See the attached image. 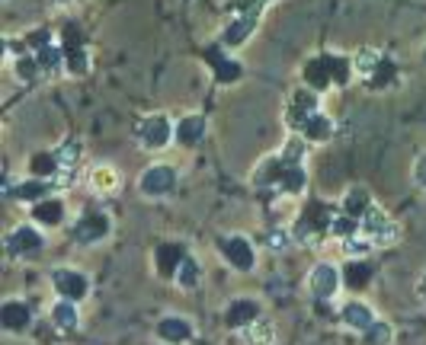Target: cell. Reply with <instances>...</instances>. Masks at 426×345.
<instances>
[{"mask_svg":"<svg viewBox=\"0 0 426 345\" xmlns=\"http://www.w3.org/2000/svg\"><path fill=\"white\" fill-rule=\"evenodd\" d=\"M174 131L176 125H170V119L164 112H154L138 121V141H142L144 150H164L174 141Z\"/></svg>","mask_w":426,"mask_h":345,"instance_id":"cell-1","label":"cell"},{"mask_svg":"<svg viewBox=\"0 0 426 345\" xmlns=\"http://www.w3.org/2000/svg\"><path fill=\"white\" fill-rule=\"evenodd\" d=\"M359 230H362V236H368V243H372V246H378V249L398 243V236H400L398 224H394L391 217L385 214V211H375V208L359 221Z\"/></svg>","mask_w":426,"mask_h":345,"instance_id":"cell-2","label":"cell"},{"mask_svg":"<svg viewBox=\"0 0 426 345\" xmlns=\"http://www.w3.org/2000/svg\"><path fill=\"white\" fill-rule=\"evenodd\" d=\"M340 285H343V272L334 262H317L308 275V291H311V297H317V300H330L340 291Z\"/></svg>","mask_w":426,"mask_h":345,"instance_id":"cell-3","label":"cell"},{"mask_svg":"<svg viewBox=\"0 0 426 345\" xmlns=\"http://www.w3.org/2000/svg\"><path fill=\"white\" fill-rule=\"evenodd\" d=\"M221 256H225V262L231 268H238V272H250V268L257 265V249L240 234H231L221 240Z\"/></svg>","mask_w":426,"mask_h":345,"instance_id":"cell-4","label":"cell"},{"mask_svg":"<svg viewBox=\"0 0 426 345\" xmlns=\"http://www.w3.org/2000/svg\"><path fill=\"white\" fill-rule=\"evenodd\" d=\"M174 185H176V170L167 163H154L138 176V189H142L148 198L167 195V192H174Z\"/></svg>","mask_w":426,"mask_h":345,"instance_id":"cell-5","label":"cell"},{"mask_svg":"<svg viewBox=\"0 0 426 345\" xmlns=\"http://www.w3.org/2000/svg\"><path fill=\"white\" fill-rule=\"evenodd\" d=\"M52 285H55V291H58V297L74 300V304L90 294V278H87L84 272H78V268H55Z\"/></svg>","mask_w":426,"mask_h":345,"instance_id":"cell-6","label":"cell"},{"mask_svg":"<svg viewBox=\"0 0 426 345\" xmlns=\"http://www.w3.org/2000/svg\"><path fill=\"white\" fill-rule=\"evenodd\" d=\"M42 246H46V240H42V234L33 224H20V227L7 236V249L14 256H20V259H36V256L42 253Z\"/></svg>","mask_w":426,"mask_h":345,"instance_id":"cell-7","label":"cell"},{"mask_svg":"<svg viewBox=\"0 0 426 345\" xmlns=\"http://www.w3.org/2000/svg\"><path fill=\"white\" fill-rule=\"evenodd\" d=\"M110 217L103 211H87L78 224H74V240L78 243H100L110 236Z\"/></svg>","mask_w":426,"mask_h":345,"instance_id":"cell-8","label":"cell"},{"mask_svg":"<svg viewBox=\"0 0 426 345\" xmlns=\"http://www.w3.org/2000/svg\"><path fill=\"white\" fill-rule=\"evenodd\" d=\"M29 323H33V310H29V304L10 297L7 304L0 307V326H4L7 332H26Z\"/></svg>","mask_w":426,"mask_h":345,"instance_id":"cell-9","label":"cell"},{"mask_svg":"<svg viewBox=\"0 0 426 345\" xmlns=\"http://www.w3.org/2000/svg\"><path fill=\"white\" fill-rule=\"evenodd\" d=\"M257 23H260V13H238V16L225 26V32H221V45H225V48L244 45L247 35L257 29Z\"/></svg>","mask_w":426,"mask_h":345,"instance_id":"cell-10","label":"cell"},{"mask_svg":"<svg viewBox=\"0 0 426 345\" xmlns=\"http://www.w3.org/2000/svg\"><path fill=\"white\" fill-rule=\"evenodd\" d=\"M253 319H260V304L253 297H234L231 304H228L225 323L231 326V329H244V326H250Z\"/></svg>","mask_w":426,"mask_h":345,"instance_id":"cell-11","label":"cell"},{"mask_svg":"<svg viewBox=\"0 0 426 345\" xmlns=\"http://www.w3.org/2000/svg\"><path fill=\"white\" fill-rule=\"evenodd\" d=\"M186 246L183 243H164V246L154 249V268L157 275H164V278H174L176 268H180V262L186 259Z\"/></svg>","mask_w":426,"mask_h":345,"instance_id":"cell-12","label":"cell"},{"mask_svg":"<svg viewBox=\"0 0 426 345\" xmlns=\"http://www.w3.org/2000/svg\"><path fill=\"white\" fill-rule=\"evenodd\" d=\"M225 45H212V48H206V61L215 67V77H218V83H234V80H240V64L234 61V58H228L225 51Z\"/></svg>","mask_w":426,"mask_h":345,"instance_id":"cell-13","label":"cell"},{"mask_svg":"<svg viewBox=\"0 0 426 345\" xmlns=\"http://www.w3.org/2000/svg\"><path fill=\"white\" fill-rule=\"evenodd\" d=\"M87 182H90V189L97 192V195H112V192H119V185H122V176H119L116 166L97 163L87 172Z\"/></svg>","mask_w":426,"mask_h":345,"instance_id":"cell-14","label":"cell"},{"mask_svg":"<svg viewBox=\"0 0 426 345\" xmlns=\"http://www.w3.org/2000/svg\"><path fill=\"white\" fill-rule=\"evenodd\" d=\"M340 319H343V326H349V329L366 332L368 326L375 323V313H372V307L362 304V300H346L343 310H340Z\"/></svg>","mask_w":426,"mask_h":345,"instance_id":"cell-15","label":"cell"},{"mask_svg":"<svg viewBox=\"0 0 426 345\" xmlns=\"http://www.w3.org/2000/svg\"><path fill=\"white\" fill-rule=\"evenodd\" d=\"M157 336L170 345H183L193 339V323H189L186 317H164L161 323H157Z\"/></svg>","mask_w":426,"mask_h":345,"instance_id":"cell-16","label":"cell"},{"mask_svg":"<svg viewBox=\"0 0 426 345\" xmlns=\"http://www.w3.org/2000/svg\"><path fill=\"white\" fill-rule=\"evenodd\" d=\"M202 138H206V119H202V115H186V119L176 121V131H174L176 144L196 147Z\"/></svg>","mask_w":426,"mask_h":345,"instance_id":"cell-17","label":"cell"},{"mask_svg":"<svg viewBox=\"0 0 426 345\" xmlns=\"http://www.w3.org/2000/svg\"><path fill=\"white\" fill-rule=\"evenodd\" d=\"M311 112H317V96L314 89H298V93H292V106H289V125L292 128H302V121L308 119Z\"/></svg>","mask_w":426,"mask_h":345,"instance_id":"cell-18","label":"cell"},{"mask_svg":"<svg viewBox=\"0 0 426 345\" xmlns=\"http://www.w3.org/2000/svg\"><path fill=\"white\" fill-rule=\"evenodd\" d=\"M334 119H330V115H324V112H311L308 119L302 121V128H298V131H302V138L304 141H327L330 134H334Z\"/></svg>","mask_w":426,"mask_h":345,"instance_id":"cell-19","label":"cell"},{"mask_svg":"<svg viewBox=\"0 0 426 345\" xmlns=\"http://www.w3.org/2000/svg\"><path fill=\"white\" fill-rule=\"evenodd\" d=\"M33 221L36 224H46V227H58L61 221H65V204H61V198H42V202L33 204Z\"/></svg>","mask_w":426,"mask_h":345,"instance_id":"cell-20","label":"cell"},{"mask_svg":"<svg viewBox=\"0 0 426 345\" xmlns=\"http://www.w3.org/2000/svg\"><path fill=\"white\" fill-rule=\"evenodd\" d=\"M372 211V195H368V189H362V185H353V189H346V195H343V214L356 217V221H362V217Z\"/></svg>","mask_w":426,"mask_h":345,"instance_id":"cell-21","label":"cell"},{"mask_svg":"<svg viewBox=\"0 0 426 345\" xmlns=\"http://www.w3.org/2000/svg\"><path fill=\"white\" fill-rule=\"evenodd\" d=\"M240 336H244V345H272L276 342V326L270 319H253L250 326L240 329Z\"/></svg>","mask_w":426,"mask_h":345,"instance_id":"cell-22","label":"cell"},{"mask_svg":"<svg viewBox=\"0 0 426 345\" xmlns=\"http://www.w3.org/2000/svg\"><path fill=\"white\" fill-rule=\"evenodd\" d=\"M52 195V182L48 179H39V176H29V179H23L20 185H16V198L20 202H42V198H48Z\"/></svg>","mask_w":426,"mask_h":345,"instance_id":"cell-23","label":"cell"},{"mask_svg":"<svg viewBox=\"0 0 426 345\" xmlns=\"http://www.w3.org/2000/svg\"><path fill=\"white\" fill-rule=\"evenodd\" d=\"M52 319H55V326H58V329H65V332L78 329V326H80L78 304H74V300H65V297H61L58 304L52 307Z\"/></svg>","mask_w":426,"mask_h":345,"instance_id":"cell-24","label":"cell"},{"mask_svg":"<svg viewBox=\"0 0 426 345\" xmlns=\"http://www.w3.org/2000/svg\"><path fill=\"white\" fill-rule=\"evenodd\" d=\"M285 166H289V163H285L282 157L263 160V163L257 166V176H253V182H257V185H279V182H282Z\"/></svg>","mask_w":426,"mask_h":345,"instance_id":"cell-25","label":"cell"},{"mask_svg":"<svg viewBox=\"0 0 426 345\" xmlns=\"http://www.w3.org/2000/svg\"><path fill=\"white\" fill-rule=\"evenodd\" d=\"M58 170H61V160H58V153H52V150H42L29 160V172L39 179H55Z\"/></svg>","mask_w":426,"mask_h":345,"instance_id":"cell-26","label":"cell"},{"mask_svg":"<svg viewBox=\"0 0 426 345\" xmlns=\"http://www.w3.org/2000/svg\"><path fill=\"white\" fill-rule=\"evenodd\" d=\"M343 272V285L346 288H366L368 285V278H372V268H368V262L366 259H349L346 262V268H340Z\"/></svg>","mask_w":426,"mask_h":345,"instance_id":"cell-27","label":"cell"},{"mask_svg":"<svg viewBox=\"0 0 426 345\" xmlns=\"http://www.w3.org/2000/svg\"><path fill=\"white\" fill-rule=\"evenodd\" d=\"M304 83H308L311 89H324L330 87V70H327V58H311L308 64H304Z\"/></svg>","mask_w":426,"mask_h":345,"instance_id":"cell-28","label":"cell"},{"mask_svg":"<svg viewBox=\"0 0 426 345\" xmlns=\"http://www.w3.org/2000/svg\"><path fill=\"white\" fill-rule=\"evenodd\" d=\"M36 61H39L42 74H55V70L65 67V48L52 42V45H46V48L36 51Z\"/></svg>","mask_w":426,"mask_h":345,"instance_id":"cell-29","label":"cell"},{"mask_svg":"<svg viewBox=\"0 0 426 345\" xmlns=\"http://www.w3.org/2000/svg\"><path fill=\"white\" fill-rule=\"evenodd\" d=\"M304 185H308V172H304V166H302V163H295V166H285V172H282V182H279V189H282L285 195H302V192H304Z\"/></svg>","mask_w":426,"mask_h":345,"instance_id":"cell-30","label":"cell"},{"mask_svg":"<svg viewBox=\"0 0 426 345\" xmlns=\"http://www.w3.org/2000/svg\"><path fill=\"white\" fill-rule=\"evenodd\" d=\"M391 342H394V329L385 319H375V323L362 332V345H391Z\"/></svg>","mask_w":426,"mask_h":345,"instance_id":"cell-31","label":"cell"},{"mask_svg":"<svg viewBox=\"0 0 426 345\" xmlns=\"http://www.w3.org/2000/svg\"><path fill=\"white\" fill-rule=\"evenodd\" d=\"M327 70H330V80H334L336 87H346V83L353 80V64H349L343 55H327Z\"/></svg>","mask_w":426,"mask_h":345,"instance_id":"cell-32","label":"cell"},{"mask_svg":"<svg viewBox=\"0 0 426 345\" xmlns=\"http://www.w3.org/2000/svg\"><path fill=\"white\" fill-rule=\"evenodd\" d=\"M61 48H65V67L71 70V74H87L90 58H87L84 45H61Z\"/></svg>","mask_w":426,"mask_h":345,"instance_id":"cell-33","label":"cell"},{"mask_svg":"<svg viewBox=\"0 0 426 345\" xmlns=\"http://www.w3.org/2000/svg\"><path fill=\"white\" fill-rule=\"evenodd\" d=\"M174 281L180 288H196V285H199V262H196L193 256H186V259L180 262V268H176Z\"/></svg>","mask_w":426,"mask_h":345,"instance_id":"cell-34","label":"cell"},{"mask_svg":"<svg viewBox=\"0 0 426 345\" xmlns=\"http://www.w3.org/2000/svg\"><path fill=\"white\" fill-rule=\"evenodd\" d=\"M304 153H308V141H304V138H289L279 157H282L289 166H295V163H302V160H304Z\"/></svg>","mask_w":426,"mask_h":345,"instance_id":"cell-35","label":"cell"},{"mask_svg":"<svg viewBox=\"0 0 426 345\" xmlns=\"http://www.w3.org/2000/svg\"><path fill=\"white\" fill-rule=\"evenodd\" d=\"M368 249H372V243H368V236H362V234H353V236L343 240V253H346L349 259H366Z\"/></svg>","mask_w":426,"mask_h":345,"instance_id":"cell-36","label":"cell"},{"mask_svg":"<svg viewBox=\"0 0 426 345\" xmlns=\"http://www.w3.org/2000/svg\"><path fill=\"white\" fill-rule=\"evenodd\" d=\"M330 234H336V236H353V234H359V221L356 217H349V214H334V224H330Z\"/></svg>","mask_w":426,"mask_h":345,"instance_id":"cell-37","label":"cell"},{"mask_svg":"<svg viewBox=\"0 0 426 345\" xmlns=\"http://www.w3.org/2000/svg\"><path fill=\"white\" fill-rule=\"evenodd\" d=\"M42 74L39 61H36V55H23L20 61H16V77L20 80H36V77Z\"/></svg>","mask_w":426,"mask_h":345,"instance_id":"cell-38","label":"cell"},{"mask_svg":"<svg viewBox=\"0 0 426 345\" xmlns=\"http://www.w3.org/2000/svg\"><path fill=\"white\" fill-rule=\"evenodd\" d=\"M391 80H394V64L381 58V61L375 64V70H372V77H368V83H372V87H385V83H391Z\"/></svg>","mask_w":426,"mask_h":345,"instance_id":"cell-39","label":"cell"},{"mask_svg":"<svg viewBox=\"0 0 426 345\" xmlns=\"http://www.w3.org/2000/svg\"><path fill=\"white\" fill-rule=\"evenodd\" d=\"M378 61H381V58L375 55V51H362V55H356V64H353V67H356V74H362V77L368 80V77H372V70H375V64H378Z\"/></svg>","mask_w":426,"mask_h":345,"instance_id":"cell-40","label":"cell"},{"mask_svg":"<svg viewBox=\"0 0 426 345\" xmlns=\"http://www.w3.org/2000/svg\"><path fill=\"white\" fill-rule=\"evenodd\" d=\"M413 182H417L420 189H426V153H420V157L413 160Z\"/></svg>","mask_w":426,"mask_h":345,"instance_id":"cell-41","label":"cell"},{"mask_svg":"<svg viewBox=\"0 0 426 345\" xmlns=\"http://www.w3.org/2000/svg\"><path fill=\"white\" fill-rule=\"evenodd\" d=\"M292 240H295V236H292L289 230H272V234H270V246L272 249H285Z\"/></svg>","mask_w":426,"mask_h":345,"instance_id":"cell-42","label":"cell"},{"mask_svg":"<svg viewBox=\"0 0 426 345\" xmlns=\"http://www.w3.org/2000/svg\"><path fill=\"white\" fill-rule=\"evenodd\" d=\"M420 294H423V300H426V272H423V281H420Z\"/></svg>","mask_w":426,"mask_h":345,"instance_id":"cell-43","label":"cell"},{"mask_svg":"<svg viewBox=\"0 0 426 345\" xmlns=\"http://www.w3.org/2000/svg\"><path fill=\"white\" fill-rule=\"evenodd\" d=\"M423 61H426V51H423Z\"/></svg>","mask_w":426,"mask_h":345,"instance_id":"cell-44","label":"cell"},{"mask_svg":"<svg viewBox=\"0 0 426 345\" xmlns=\"http://www.w3.org/2000/svg\"><path fill=\"white\" fill-rule=\"evenodd\" d=\"M263 4H266V0H263Z\"/></svg>","mask_w":426,"mask_h":345,"instance_id":"cell-45","label":"cell"}]
</instances>
